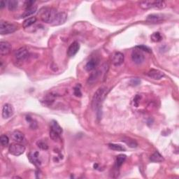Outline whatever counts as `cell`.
Wrapping results in <instances>:
<instances>
[{"instance_id":"cell-1","label":"cell","mask_w":179,"mask_h":179,"mask_svg":"<svg viewBox=\"0 0 179 179\" xmlns=\"http://www.w3.org/2000/svg\"><path fill=\"white\" fill-rule=\"evenodd\" d=\"M105 93H106V88H99L95 93L94 97L93 98L92 106H93V109L97 111V113L100 112L103 100L104 99L105 97Z\"/></svg>"},{"instance_id":"cell-2","label":"cell","mask_w":179,"mask_h":179,"mask_svg":"<svg viewBox=\"0 0 179 179\" xmlns=\"http://www.w3.org/2000/svg\"><path fill=\"white\" fill-rule=\"evenodd\" d=\"M58 11L53 8H45L43 9L41 14V18L43 22L46 23L52 24L56 18Z\"/></svg>"},{"instance_id":"cell-3","label":"cell","mask_w":179,"mask_h":179,"mask_svg":"<svg viewBox=\"0 0 179 179\" xmlns=\"http://www.w3.org/2000/svg\"><path fill=\"white\" fill-rule=\"evenodd\" d=\"M17 29V27L13 24L8 23V22L1 21L0 23V34H9L14 32Z\"/></svg>"},{"instance_id":"cell-4","label":"cell","mask_w":179,"mask_h":179,"mask_svg":"<svg viewBox=\"0 0 179 179\" xmlns=\"http://www.w3.org/2000/svg\"><path fill=\"white\" fill-rule=\"evenodd\" d=\"M9 150L10 154H11V155H14V156H19L25 151V147L20 143H12L11 145H10Z\"/></svg>"},{"instance_id":"cell-5","label":"cell","mask_w":179,"mask_h":179,"mask_svg":"<svg viewBox=\"0 0 179 179\" xmlns=\"http://www.w3.org/2000/svg\"><path fill=\"white\" fill-rule=\"evenodd\" d=\"M14 56L18 62H23L27 59L28 57L29 56V51L25 47L21 48L15 52Z\"/></svg>"},{"instance_id":"cell-6","label":"cell","mask_w":179,"mask_h":179,"mask_svg":"<svg viewBox=\"0 0 179 179\" xmlns=\"http://www.w3.org/2000/svg\"><path fill=\"white\" fill-rule=\"evenodd\" d=\"M67 19V14L65 12H58L57 13L54 21L52 23L53 26H58L62 25L66 22Z\"/></svg>"},{"instance_id":"cell-7","label":"cell","mask_w":179,"mask_h":179,"mask_svg":"<svg viewBox=\"0 0 179 179\" xmlns=\"http://www.w3.org/2000/svg\"><path fill=\"white\" fill-rule=\"evenodd\" d=\"M132 60L135 64H140L143 62L145 58L143 53H142L141 52H140L139 50H137V51H134L133 53H132Z\"/></svg>"},{"instance_id":"cell-8","label":"cell","mask_w":179,"mask_h":179,"mask_svg":"<svg viewBox=\"0 0 179 179\" xmlns=\"http://www.w3.org/2000/svg\"><path fill=\"white\" fill-rule=\"evenodd\" d=\"M14 113V109H13V107L11 106L9 104H6L4 105L2 108V116L4 118H11V116Z\"/></svg>"},{"instance_id":"cell-9","label":"cell","mask_w":179,"mask_h":179,"mask_svg":"<svg viewBox=\"0 0 179 179\" xmlns=\"http://www.w3.org/2000/svg\"><path fill=\"white\" fill-rule=\"evenodd\" d=\"M11 49H12V47L9 42H7V41H1L0 42V54H1V56H4L9 54L11 53Z\"/></svg>"},{"instance_id":"cell-10","label":"cell","mask_w":179,"mask_h":179,"mask_svg":"<svg viewBox=\"0 0 179 179\" xmlns=\"http://www.w3.org/2000/svg\"><path fill=\"white\" fill-rule=\"evenodd\" d=\"M125 57L122 53L116 52L112 56V62L115 66H120L123 63Z\"/></svg>"},{"instance_id":"cell-11","label":"cell","mask_w":179,"mask_h":179,"mask_svg":"<svg viewBox=\"0 0 179 179\" xmlns=\"http://www.w3.org/2000/svg\"><path fill=\"white\" fill-rule=\"evenodd\" d=\"M28 158H29L30 162L34 165L35 166H40L41 164V160L39 159V153L37 151L31 152L29 153L28 155Z\"/></svg>"},{"instance_id":"cell-12","label":"cell","mask_w":179,"mask_h":179,"mask_svg":"<svg viewBox=\"0 0 179 179\" xmlns=\"http://www.w3.org/2000/svg\"><path fill=\"white\" fill-rule=\"evenodd\" d=\"M79 48H80L79 43L76 42V41L73 42L71 45H70L69 47L68 48L67 56L69 57H70V58L73 57L77 53H78V51H79Z\"/></svg>"},{"instance_id":"cell-13","label":"cell","mask_w":179,"mask_h":179,"mask_svg":"<svg viewBox=\"0 0 179 179\" xmlns=\"http://www.w3.org/2000/svg\"><path fill=\"white\" fill-rule=\"evenodd\" d=\"M148 76L154 80H160L161 79L162 77H164L165 74H164V73L162 72V71H160V70L151 69L148 71Z\"/></svg>"},{"instance_id":"cell-14","label":"cell","mask_w":179,"mask_h":179,"mask_svg":"<svg viewBox=\"0 0 179 179\" xmlns=\"http://www.w3.org/2000/svg\"><path fill=\"white\" fill-rule=\"evenodd\" d=\"M163 19L164 16L161 14H150L147 16L146 21L152 23H157L162 21Z\"/></svg>"},{"instance_id":"cell-15","label":"cell","mask_w":179,"mask_h":179,"mask_svg":"<svg viewBox=\"0 0 179 179\" xmlns=\"http://www.w3.org/2000/svg\"><path fill=\"white\" fill-rule=\"evenodd\" d=\"M12 139L13 141L17 142V143H21L24 141L25 136L23 132L16 130L12 133Z\"/></svg>"},{"instance_id":"cell-16","label":"cell","mask_w":179,"mask_h":179,"mask_svg":"<svg viewBox=\"0 0 179 179\" xmlns=\"http://www.w3.org/2000/svg\"><path fill=\"white\" fill-rule=\"evenodd\" d=\"M98 60L96 58H93L90 60L89 62H88L86 65H85V69L88 71H90L94 70L95 67L97 66L98 64Z\"/></svg>"},{"instance_id":"cell-17","label":"cell","mask_w":179,"mask_h":179,"mask_svg":"<svg viewBox=\"0 0 179 179\" xmlns=\"http://www.w3.org/2000/svg\"><path fill=\"white\" fill-rule=\"evenodd\" d=\"M36 9H37V6H31V7L27 8L25 12L22 15V18L29 17V16H32V15L34 14V13L36 12Z\"/></svg>"},{"instance_id":"cell-18","label":"cell","mask_w":179,"mask_h":179,"mask_svg":"<svg viewBox=\"0 0 179 179\" xmlns=\"http://www.w3.org/2000/svg\"><path fill=\"white\" fill-rule=\"evenodd\" d=\"M150 160L153 162H162L164 161V158L159 152L155 151L153 155L150 156Z\"/></svg>"},{"instance_id":"cell-19","label":"cell","mask_w":179,"mask_h":179,"mask_svg":"<svg viewBox=\"0 0 179 179\" xmlns=\"http://www.w3.org/2000/svg\"><path fill=\"white\" fill-rule=\"evenodd\" d=\"M36 22V17H32L29 18H27L25 21L23 22V27L24 28H27L29 27L30 26H32V25H34L35 23Z\"/></svg>"},{"instance_id":"cell-20","label":"cell","mask_w":179,"mask_h":179,"mask_svg":"<svg viewBox=\"0 0 179 179\" xmlns=\"http://www.w3.org/2000/svg\"><path fill=\"white\" fill-rule=\"evenodd\" d=\"M153 3L154 1H143L140 2L139 6L142 9H148L153 8Z\"/></svg>"},{"instance_id":"cell-21","label":"cell","mask_w":179,"mask_h":179,"mask_svg":"<svg viewBox=\"0 0 179 179\" xmlns=\"http://www.w3.org/2000/svg\"><path fill=\"white\" fill-rule=\"evenodd\" d=\"M51 129L53 130L54 131L57 132L60 135H61L62 133V129L61 127L60 126L59 124L58 123V122L56 121V120H53V121L51 122Z\"/></svg>"},{"instance_id":"cell-22","label":"cell","mask_w":179,"mask_h":179,"mask_svg":"<svg viewBox=\"0 0 179 179\" xmlns=\"http://www.w3.org/2000/svg\"><path fill=\"white\" fill-rule=\"evenodd\" d=\"M126 160V155H119L117 156L116 162H115V166L117 168H119L123 165L124 162Z\"/></svg>"},{"instance_id":"cell-23","label":"cell","mask_w":179,"mask_h":179,"mask_svg":"<svg viewBox=\"0 0 179 179\" xmlns=\"http://www.w3.org/2000/svg\"><path fill=\"white\" fill-rule=\"evenodd\" d=\"M108 147H109L110 149L115 150V151H125L126 150L125 147H123V145L120 144H115V143H109Z\"/></svg>"},{"instance_id":"cell-24","label":"cell","mask_w":179,"mask_h":179,"mask_svg":"<svg viewBox=\"0 0 179 179\" xmlns=\"http://www.w3.org/2000/svg\"><path fill=\"white\" fill-rule=\"evenodd\" d=\"M166 7V3L164 1H154L153 8L157 9H163Z\"/></svg>"},{"instance_id":"cell-25","label":"cell","mask_w":179,"mask_h":179,"mask_svg":"<svg viewBox=\"0 0 179 179\" xmlns=\"http://www.w3.org/2000/svg\"><path fill=\"white\" fill-rule=\"evenodd\" d=\"M123 141L125 142L126 144L128 145L130 148H136L137 146V143L134 140L131 139L130 138H124L123 139Z\"/></svg>"},{"instance_id":"cell-26","label":"cell","mask_w":179,"mask_h":179,"mask_svg":"<svg viewBox=\"0 0 179 179\" xmlns=\"http://www.w3.org/2000/svg\"><path fill=\"white\" fill-rule=\"evenodd\" d=\"M150 38L153 42H160L162 40V36L160 32H154L150 36Z\"/></svg>"},{"instance_id":"cell-27","label":"cell","mask_w":179,"mask_h":179,"mask_svg":"<svg viewBox=\"0 0 179 179\" xmlns=\"http://www.w3.org/2000/svg\"><path fill=\"white\" fill-rule=\"evenodd\" d=\"M50 137H51V139L53 141H58V140L60 139V134H59L57 132L51 129V130H50Z\"/></svg>"},{"instance_id":"cell-28","label":"cell","mask_w":179,"mask_h":179,"mask_svg":"<svg viewBox=\"0 0 179 179\" xmlns=\"http://www.w3.org/2000/svg\"><path fill=\"white\" fill-rule=\"evenodd\" d=\"M18 7V1L16 0H10L8 1V8L10 11H14Z\"/></svg>"},{"instance_id":"cell-29","label":"cell","mask_w":179,"mask_h":179,"mask_svg":"<svg viewBox=\"0 0 179 179\" xmlns=\"http://www.w3.org/2000/svg\"><path fill=\"white\" fill-rule=\"evenodd\" d=\"M99 76V72L97 71H93V73H91L90 76H89V78H88V83H93L97 79Z\"/></svg>"},{"instance_id":"cell-30","label":"cell","mask_w":179,"mask_h":179,"mask_svg":"<svg viewBox=\"0 0 179 179\" xmlns=\"http://www.w3.org/2000/svg\"><path fill=\"white\" fill-rule=\"evenodd\" d=\"M0 141H1V145H2L3 146H6L9 143V137L6 136V135H1V137H0Z\"/></svg>"},{"instance_id":"cell-31","label":"cell","mask_w":179,"mask_h":179,"mask_svg":"<svg viewBox=\"0 0 179 179\" xmlns=\"http://www.w3.org/2000/svg\"><path fill=\"white\" fill-rule=\"evenodd\" d=\"M37 145L38 148H40L42 150H47L48 148L47 143H46L43 141H38L37 143Z\"/></svg>"},{"instance_id":"cell-32","label":"cell","mask_w":179,"mask_h":179,"mask_svg":"<svg viewBox=\"0 0 179 179\" xmlns=\"http://www.w3.org/2000/svg\"><path fill=\"white\" fill-rule=\"evenodd\" d=\"M136 48H138V49H139V51H145V52H147V53H151V51H150V48L148 47H147V46H143V45H141V46H136Z\"/></svg>"},{"instance_id":"cell-33","label":"cell","mask_w":179,"mask_h":179,"mask_svg":"<svg viewBox=\"0 0 179 179\" xmlns=\"http://www.w3.org/2000/svg\"><path fill=\"white\" fill-rule=\"evenodd\" d=\"M141 83V81L139 78H132V79L130 81V85H132V86H136V85H139Z\"/></svg>"},{"instance_id":"cell-34","label":"cell","mask_w":179,"mask_h":179,"mask_svg":"<svg viewBox=\"0 0 179 179\" xmlns=\"http://www.w3.org/2000/svg\"><path fill=\"white\" fill-rule=\"evenodd\" d=\"M73 93H74V95H76V97H81L82 95L81 90H80V88H78V87H76V88H74V91H73Z\"/></svg>"},{"instance_id":"cell-35","label":"cell","mask_w":179,"mask_h":179,"mask_svg":"<svg viewBox=\"0 0 179 179\" xmlns=\"http://www.w3.org/2000/svg\"><path fill=\"white\" fill-rule=\"evenodd\" d=\"M35 1H27L25 2V7L26 9L27 8H29V7H31V6H34V4Z\"/></svg>"},{"instance_id":"cell-36","label":"cell","mask_w":179,"mask_h":179,"mask_svg":"<svg viewBox=\"0 0 179 179\" xmlns=\"http://www.w3.org/2000/svg\"><path fill=\"white\" fill-rule=\"evenodd\" d=\"M139 99H140V97L139 96V95H136V96L135 97L134 99V105L136 107L138 106V105H139V101H138V100H139Z\"/></svg>"},{"instance_id":"cell-37","label":"cell","mask_w":179,"mask_h":179,"mask_svg":"<svg viewBox=\"0 0 179 179\" xmlns=\"http://www.w3.org/2000/svg\"><path fill=\"white\" fill-rule=\"evenodd\" d=\"M5 6H6V3H5L4 1H1V4H0V8H1V9H3Z\"/></svg>"}]
</instances>
